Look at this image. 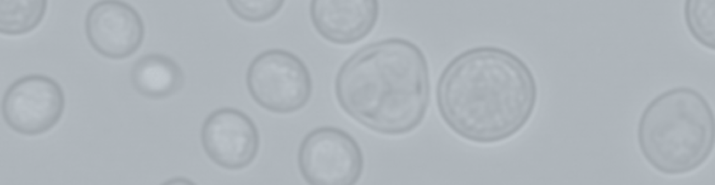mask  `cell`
Listing matches in <instances>:
<instances>
[{"label":"cell","mask_w":715,"mask_h":185,"mask_svg":"<svg viewBox=\"0 0 715 185\" xmlns=\"http://www.w3.org/2000/svg\"><path fill=\"white\" fill-rule=\"evenodd\" d=\"M437 112L459 138L494 145L520 133L538 102L535 74L519 55L483 45L455 55L441 70L435 86Z\"/></svg>","instance_id":"6da1fadb"},{"label":"cell","mask_w":715,"mask_h":185,"mask_svg":"<svg viewBox=\"0 0 715 185\" xmlns=\"http://www.w3.org/2000/svg\"><path fill=\"white\" fill-rule=\"evenodd\" d=\"M334 92L341 109L367 129L408 134L422 124L429 107L428 59L420 46L404 38L371 42L341 64Z\"/></svg>","instance_id":"7a4b0ae2"},{"label":"cell","mask_w":715,"mask_h":185,"mask_svg":"<svg viewBox=\"0 0 715 185\" xmlns=\"http://www.w3.org/2000/svg\"><path fill=\"white\" fill-rule=\"evenodd\" d=\"M714 120L709 102L699 90L686 86L667 89L641 112L636 128L640 152L663 175L693 172L714 150Z\"/></svg>","instance_id":"3957f363"},{"label":"cell","mask_w":715,"mask_h":185,"mask_svg":"<svg viewBox=\"0 0 715 185\" xmlns=\"http://www.w3.org/2000/svg\"><path fill=\"white\" fill-rule=\"evenodd\" d=\"M245 81L252 99L277 114L300 111L313 94L308 66L295 54L283 49H270L256 55L247 67Z\"/></svg>","instance_id":"277c9868"},{"label":"cell","mask_w":715,"mask_h":185,"mask_svg":"<svg viewBox=\"0 0 715 185\" xmlns=\"http://www.w3.org/2000/svg\"><path fill=\"white\" fill-rule=\"evenodd\" d=\"M300 173L311 185H353L364 168L363 151L358 140L344 129L320 126L309 131L297 150Z\"/></svg>","instance_id":"5b68a950"},{"label":"cell","mask_w":715,"mask_h":185,"mask_svg":"<svg viewBox=\"0 0 715 185\" xmlns=\"http://www.w3.org/2000/svg\"><path fill=\"white\" fill-rule=\"evenodd\" d=\"M65 107L64 91L55 79L31 74L17 79L7 88L1 114L13 131L36 136L52 129L61 120Z\"/></svg>","instance_id":"8992f818"},{"label":"cell","mask_w":715,"mask_h":185,"mask_svg":"<svg viewBox=\"0 0 715 185\" xmlns=\"http://www.w3.org/2000/svg\"><path fill=\"white\" fill-rule=\"evenodd\" d=\"M200 138L210 161L228 170H239L251 165L260 145V134L253 120L242 111L233 107L212 111L202 122Z\"/></svg>","instance_id":"52a82bcc"},{"label":"cell","mask_w":715,"mask_h":185,"mask_svg":"<svg viewBox=\"0 0 715 185\" xmlns=\"http://www.w3.org/2000/svg\"><path fill=\"white\" fill-rule=\"evenodd\" d=\"M84 32L97 54L110 60H124L142 46L145 26L140 14L129 3L101 1L87 10Z\"/></svg>","instance_id":"ba28073f"},{"label":"cell","mask_w":715,"mask_h":185,"mask_svg":"<svg viewBox=\"0 0 715 185\" xmlns=\"http://www.w3.org/2000/svg\"><path fill=\"white\" fill-rule=\"evenodd\" d=\"M380 15L376 0H314L309 17L316 32L338 45L357 43L374 29Z\"/></svg>","instance_id":"9c48e42d"},{"label":"cell","mask_w":715,"mask_h":185,"mask_svg":"<svg viewBox=\"0 0 715 185\" xmlns=\"http://www.w3.org/2000/svg\"><path fill=\"white\" fill-rule=\"evenodd\" d=\"M130 81L133 89L150 99H163L181 90L185 83L182 67L168 56L152 53L133 64Z\"/></svg>","instance_id":"30bf717a"},{"label":"cell","mask_w":715,"mask_h":185,"mask_svg":"<svg viewBox=\"0 0 715 185\" xmlns=\"http://www.w3.org/2000/svg\"><path fill=\"white\" fill-rule=\"evenodd\" d=\"M47 8L45 0H1L0 33L19 36L32 32L43 20Z\"/></svg>","instance_id":"8fae6325"},{"label":"cell","mask_w":715,"mask_h":185,"mask_svg":"<svg viewBox=\"0 0 715 185\" xmlns=\"http://www.w3.org/2000/svg\"><path fill=\"white\" fill-rule=\"evenodd\" d=\"M684 20L691 36L702 47L715 49V1L688 0L684 5Z\"/></svg>","instance_id":"7c38bea8"},{"label":"cell","mask_w":715,"mask_h":185,"mask_svg":"<svg viewBox=\"0 0 715 185\" xmlns=\"http://www.w3.org/2000/svg\"><path fill=\"white\" fill-rule=\"evenodd\" d=\"M232 13L239 19L249 23H260L276 16L284 5V1H227Z\"/></svg>","instance_id":"4fadbf2b"}]
</instances>
